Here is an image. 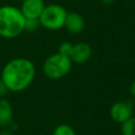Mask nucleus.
<instances>
[{
  "label": "nucleus",
  "instance_id": "a211bd4d",
  "mask_svg": "<svg viewBox=\"0 0 135 135\" xmlns=\"http://www.w3.org/2000/svg\"><path fill=\"white\" fill-rule=\"evenodd\" d=\"M17 1H19V2H22V1H23V0H17Z\"/></svg>",
  "mask_w": 135,
  "mask_h": 135
},
{
  "label": "nucleus",
  "instance_id": "dca6fc26",
  "mask_svg": "<svg viewBox=\"0 0 135 135\" xmlns=\"http://www.w3.org/2000/svg\"><path fill=\"white\" fill-rule=\"evenodd\" d=\"M0 135H14V131H12L9 129H4V130L0 131Z\"/></svg>",
  "mask_w": 135,
  "mask_h": 135
},
{
  "label": "nucleus",
  "instance_id": "7ed1b4c3",
  "mask_svg": "<svg viewBox=\"0 0 135 135\" xmlns=\"http://www.w3.org/2000/svg\"><path fill=\"white\" fill-rule=\"evenodd\" d=\"M72 66L73 62L68 56L56 52L44 59L42 63V72L46 78L58 80L65 77L72 71Z\"/></svg>",
  "mask_w": 135,
  "mask_h": 135
},
{
  "label": "nucleus",
  "instance_id": "9b49d317",
  "mask_svg": "<svg viewBox=\"0 0 135 135\" xmlns=\"http://www.w3.org/2000/svg\"><path fill=\"white\" fill-rule=\"evenodd\" d=\"M52 135H76V132L71 126L66 123H61L54 129Z\"/></svg>",
  "mask_w": 135,
  "mask_h": 135
},
{
  "label": "nucleus",
  "instance_id": "2eb2a0df",
  "mask_svg": "<svg viewBox=\"0 0 135 135\" xmlns=\"http://www.w3.org/2000/svg\"><path fill=\"white\" fill-rule=\"evenodd\" d=\"M129 92H130V94L133 97H135V79L130 83V85H129Z\"/></svg>",
  "mask_w": 135,
  "mask_h": 135
},
{
  "label": "nucleus",
  "instance_id": "1a4fd4ad",
  "mask_svg": "<svg viewBox=\"0 0 135 135\" xmlns=\"http://www.w3.org/2000/svg\"><path fill=\"white\" fill-rule=\"evenodd\" d=\"M14 112L11 102L3 98H0V128H6L13 122Z\"/></svg>",
  "mask_w": 135,
  "mask_h": 135
},
{
  "label": "nucleus",
  "instance_id": "4468645a",
  "mask_svg": "<svg viewBox=\"0 0 135 135\" xmlns=\"http://www.w3.org/2000/svg\"><path fill=\"white\" fill-rule=\"evenodd\" d=\"M7 92H9L6 88V85L4 84V82L2 81V79L0 78V98H3L4 95L7 94Z\"/></svg>",
  "mask_w": 135,
  "mask_h": 135
},
{
  "label": "nucleus",
  "instance_id": "f8f14e48",
  "mask_svg": "<svg viewBox=\"0 0 135 135\" xmlns=\"http://www.w3.org/2000/svg\"><path fill=\"white\" fill-rule=\"evenodd\" d=\"M40 27L39 19H25L24 21V32L33 33Z\"/></svg>",
  "mask_w": 135,
  "mask_h": 135
},
{
  "label": "nucleus",
  "instance_id": "f257e3e1",
  "mask_svg": "<svg viewBox=\"0 0 135 135\" xmlns=\"http://www.w3.org/2000/svg\"><path fill=\"white\" fill-rule=\"evenodd\" d=\"M36 68L32 60L17 57L8 60L0 70V78L9 92L18 93L26 90L34 81Z\"/></svg>",
  "mask_w": 135,
  "mask_h": 135
},
{
  "label": "nucleus",
  "instance_id": "20e7f679",
  "mask_svg": "<svg viewBox=\"0 0 135 135\" xmlns=\"http://www.w3.org/2000/svg\"><path fill=\"white\" fill-rule=\"evenodd\" d=\"M66 15L68 11L64 6L57 3L47 4L39 17L40 26L49 31H59L64 26Z\"/></svg>",
  "mask_w": 135,
  "mask_h": 135
},
{
  "label": "nucleus",
  "instance_id": "f03ea898",
  "mask_svg": "<svg viewBox=\"0 0 135 135\" xmlns=\"http://www.w3.org/2000/svg\"><path fill=\"white\" fill-rule=\"evenodd\" d=\"M25 18L19 7L14 5L0 6V37L14 39L24 32Z\"/></svg>",
  "mask_w": 135,
  "mask_h": 135
},
{
  "label": "nucleus",
  "instance_id": "0eeeda50",
  "mask_svg": "<svg viewBox=\"0 0 135 135\" xmlns=\"http://www.w3.org/2000/svg\"><path fill=\"white\" fill-rule=\"evenodd\" d=\"M45 5L44 0H23L19 8L25 19H39Z\"/></svg>",
  "mask_w": 135,
  "mask_h": 135
},
{
  "label": "nucleus",
  "instance_id": "6e6552de",
  "mask_svg": "<svg viewBox=\"0 0 135 135\" xmlns=\"http://www.w3.org/2000/svg\"><path fill=\"white\" fill-rule=\"evenodd\" d=\"M65 31L72 35H78L82 33L85 28V20L82 15L76 12H68L65 21H64V26Z\"/></svg>",
  "mask_w": 135,
  "mask_h": 135
},
{
  "label": "nucleus",
  "instance_id": "f3484780",
  "mask_svg": "<svg viewBox=\"0 0 135 135\" xmlns=\"http://www.w3.org/2000/svg\"><path fill=\"white\" fill-rule=\"evenodd\" d=\"M103 4H111V3H113L114 2V0H100Z\"/></svg>",
  "mask_w": 135,
  "mask_h": 135
},
{
  "label": "nucleus",
  "instance_id": "9d476101",
  "mask_svg": "<svg viewBox=\"0 0 135 135\" xmlns=\"http://www.w3.org/2000/svg\"><path fill=\"white\" fill-rule=\"evenodd\" d=\"M121 135H135V117H130L121 123Z\"/></svg>",
  "mask_w": 135,
  "mask_h": 135
},
{
  "label": "nucleus",
  "instance_id": "39448f33",
  "mask_svg": "<svg viewBox=\"0 0 135 135\" xmlns=\"http://www.w3.org/2000/svg\"><path fill=\"white\" fill-rule=\"evenodd\" d=\"M133 107H134L133 101L129 99L116 101L110 108V116L115 122H118L121 124L127 119L132 117Z\"/></svg>",
  "mask_w": 135,
  "mask_h": 135
},
{
  "label": "nucleus",
  "instance_id": "423d86ee",
  "mask_svg": "<svg viewBox=\"0 0 135 135\" xmlns=\"http://www.w3.org/2000/svg\"><path fill=\"white\" fill-rule=\"evenodd\" d=\"M92 47L88 42L80 41L77 43H73L72 51L69 55V58L73 63H85L92 57Z\"/></svg>",
  "mask_w": 135,
  "mask_h": 135
},
{
  "label": "nucleus",
  "instance_id": "ddd939ff",
  "mask_svg": "<svg viewBox=\"0 0 135 135\" xmlns=\"http://www.w3.org/2000/svg\"><path fill=\"white\" fill-rule=\"evenodd\" d=\"M72 46H73L72 42H70V41H62L59 44V46H58V52L69 57V55H70V53L72 51Z\"/></svg>",
  "mask_w": 135,
  "mask_h": 135
}]
</instances>
